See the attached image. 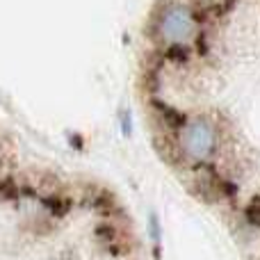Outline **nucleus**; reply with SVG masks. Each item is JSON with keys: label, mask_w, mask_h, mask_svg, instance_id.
Here are the masks:
<instances>
[{"label": "nucleus", "mask_w": 260, "mask_h": 260, "mask_svg": "<svg viewBox=\"0 0 260 260\" xmlns=\"http://www.w3.org/2000/svg\"><path fill=\"white\" fill-rule=\"evenodd\" d=\"M148 32L165 53H187L201 35L197 9L185 0H160L153 5Z\"/></svg>", "instance_id": "obj_1"}, {"label": "nucleus", "mask_w": 260, "mask_h": 260, "mask_svg": "<svg viewBox=\"0 0 260 260\" xmlns=\"http://www.w3.org/2000/svg\"><path fill=\"white\" fill-rule=\"evenodd\" d=\"M221 144H224V133H221L219 123L208 114L185 117L174 133L176 157L192 169L210 165L219 155Z\"/></svg>", "instance_id": "obj_2"}, {"label": "nucleus", "mask_w": 260, "mask_h": 260, "mask_svg": "<svg viewBox=\"0 0 260 260\" xmlns=\"http://www.w3.org/2000/svg\"><path fill=\"white\" fill-rule=\"evenodd\" d=\"M119 121H121V130L126 137H130V133H133V119H130V112L128 110H123L121 117H119Z\"/></svg>", "instance_id": "obj_3"}]
</instances>
